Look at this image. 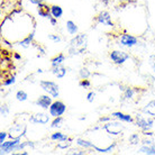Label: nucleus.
I'll use <instances>...</instances> for the list:
<instances>
[{"mask_svg":"<svg viewBox=\"0 0 155 155\" xmlns=\"http://www.w3.org/2000/svg\"><path fill=\"white\" fill-rule=\"evenodd\" d=\"M37 72H38V73H42L43 70H42V69H38V70H37Z\"/></svg>","mask_w":155,"mask_h":155,"instance_id":"48","label":"nucleus"},{"mask_svg":"<svg viewBox=\"0 0 155 155\" xmlns=\"http://www.w3.org/2000/svg\"><path fill=\"white\" fill-rule=\"evenodd\" d=\"M63 121H64V119H63L62 116L55 117L54 119L52 120V123H51V128H60V127H62Z\"/></svg>","mask_w":155,"mask_h":155,"instance_id":"26","label":"nucleus"},{"mask_svg":"<svg viewBox=\"0 0 155 155\" xmlns=\"http://www.w3.org/2000/svg\"><path fill=\"white\" fill-rule=\"evenodd\" d=\"M21 154H23V155H28L29 153H28V152H26V151H23V153H21Z\"/></svg>","mask_w":155,"mask_h":155,"instance_id":"47","label":"nucleus"},{"mask_svg":"<svg viewBox=\"0 0 155 155\" xmlns=\"http://www.w3.org/2000/svg\"><path fill=\"white\" fill-rule=\"evenodd\" d=\"M111 118H113V116H111V115H110V116H104V117H100V118H99V121H100V123H102V124H106V123L110 121V120H111Z\"/></svg>","mask_w":155,"mask_h":155,"instance_id":"38","label":"nucleus"},{"mask_svg":"<svg viewBox=\"0 0 155 155\" xmlns=\"http://www.w3.org/2000/svg\"><path fill=\"white\" fill-rule=\"evenodd\" d=\"M53 99L54 98L51 97L50 94H42V96H39L35 101V105L37 107H41L42 109L44 110H46V109L50 108V106L52 105V102H53Z\"/></svg>","mask_w":155,"mask_h":155,"instance_id":"10","label":"nucleus"},{"mask_svg":"<svg viewBox=\"0 0 155 155\" xmlns=\"http://www.w3.org/2000/svg\"><path fill=\"white\" fill-rule=\"evenodd\" d=\"M66 72H68V71H66V69L62 65H58V66H55V68H52V73L54 74L58 79H63V78L66 75Z\"/></svg>","mask_w":155,"mask_h":155,"instance_id":"17","label":"nucleus"},{"mask_svg":"<svg viewBox=\"0 0 155 155\" xmlns=\"http://www.w3.org/2000/svg\"><path fill=\"white\" fill-rule=\"evenodd\" d=\"M116 145H117L116 142H114L111 145H109V146H107V147H98V146H96V145H94L93 150H96L98 153H101V154H107V153H110V152H113L114 148L116 147Z\"/></svg>","mask_w":155,"mask_h":155,"instance_id":"24","label":"nucleus"},{"mask_svg":"<svg viewBox=\"0 0 155 155\" xmlns=\"http://www.w3.org/2000/svg\"><path fill=\"white\" fill-rule=\"evenodd\" d=\"M31 4L35 5V6H37V5L42 4V2H44V0H28Z\"/></svg>","mask_w":155,"mask_h":155,"instance_id":"40","label":"nucleus"},{"mask_svg":"<svg viewBox=\"0 0 155 155\" xmlns=\"http://www.w3.org/2000/svg\"><path fill=\"white\" fill-rule=\"evenodd\" d=\"M96 21L98 24H101V25H106V26H110L113 27L114 26V21L111 20V16L108 12L106 10H102L97 15L96 17Z\"/></svg>","mask_w":155,"mask_h":155,"instance_id":"11","label":"nucleus"},{"mask_svg":"<svg viewBox=\"0 0 155 155\" xmlns=\"http://www.w3.org/2000/svg\"><path fill=\"white\" fill-rule=\"evenodd\" d=\"M39 87L42 88L44 92L50 94L51 97H53L54 99L58 98V96H60V88H58L56 82L48 81V80H42V81H39Z\"/></svg>","mask_w":155,"mask_h":155,"instance_id":"3","label":"nucleus"},{"mask_svg":"<svg viewBox=\"0 0 155 155\" xmlns=\"http://www.w3.org/2000/svg\"><path fill=\"white\" fill-rule=\"evenodd\" d=\"M74 154H77V155H85V154H87V152H85V150L83 148L82 151H75V152H74Z\"/></svg>","mask_w":155,"mask_h":155,"instance_id":"42","label":"nucleus"},{"mask_svg":"<svg viewBox=\"0 0 155 155\" xmlns=\"http://www.w3.org/2000/svg\"><path fill=\"white\" fill-rule=\"evenodd\" d=\"M65 28L66 31L72 36H75L78 34V31H79V27H78V25L74 23L73 20H68L65 24Z\"/></svg>","mask_w":155,"mask_h":155,"instance_id":"16","label":"nucleus"},{"mask_svg":"<svg viewBox=\"0 0 155 155\" xmlns=\"http://www.w3.org/2000/svg\"><path fill=\"white\" fill-rule=\"evenodd\" d=\"M51 140L54 142H65V140H69V136L61 132H55L51 135Z\"/></svg>","mask_w":155,"mask_h":155,"instance_id":"21","label":"nucleus"},{"mask_svg":"<svg viewBox=\"0 0 155 155\" xmlns=\"http://www.w3.org/2000/svg\"><path fill=\"white\" fill-rule=\"evenodd\" d=\"M20 143L21 138H9L8 140L0 144L1 154H10L12 152L20 151Z\"/></svg>","mask_w":155,"mask_h":155,"instance_id":"2","label":"nucleus"},{"mask_svg":"<svg viewBox=\"0 0 155 155\" xmlns=\"http://www.w3.org/2000/svg\"><path fill=\"white\" fill-rule=\"evenodd\" d=\"M2 43H5V44H6V45H8V46L10 45V43L8 42V41H7V39H6V38H2Z\"/></svg>","mask_w":155,"mask_h":155,"instance_id":"46","label":"nucleus"},{"mask_svg":"<svg viewBox=\"0 0 155 155\" xmlns=\"http://www.w3.org/2000/svg\"><path fill=\"white\" fill-rule=\"evenodd\" d=\"M48 39H51L52 42H54V43L61 42V37L58 35H55V34H50V35H48Z\"/></svg>","mask_w":155,"mask_h":155,"instance_id":"35","label":"nucleus"},{"mask_svg":"<svg viewBox=\"0 0 155 155\" xmlns=\"http://www.w3.org/2000/svg\"><path fill=\"white\" fill-rule=\"evenodd\" d=\"M102 4L105 5V6H107V5H109V2H110V0H100Z\"/></svg>","mask_w":155,"mask_h":155,"instance_id":"45","label":"nucleus"},{"mask_svg":"<svg viewBox=\"0 0 155 155\" xmlns=\"http://www.w3.org/2000/svg\"><path fill=\"white\" fill-rule=\"evenodd\" d=\"M94 99H96V92L90 91V92L87 94V101H88V102H93Z\"/></svg>","mask_w":155,"mask_h":155,"instance_id":"36","label":"nucleus"},{"mask_svg":"<svg viewBox=\"0 0 155 155\" xmlns=\"http://www.w3.org/2000/svg\"><path fill=\"white\" fill-rule=\"evenodd\" d=\"M48 111H50V115L53 117V118L63 116L66 111V106L64 102H62V101L55 100V101H53L52 105L50 106Z\"/></svg>","mask_w":155,"mask_h":155,"instance_id":"7","label":"nucleus"},{"mask_svg":"<svg viewBox=\"0 0 155 155\" xmlns=\"http://www.w3.org/2000/svg\"><path fill=\"white\" fill-rule=\"evenodd\" d=\"M9 113H10V109H9L8 105L7 104H2L1 107H0V115H1V117L6 118V117H8Z\"/></svg>","mask_w":155,"mask_h":155,"instance_id":"29","label":"nucleus"},{"mask_svg":"<svg viewBox=\"0 0 155 155\" xmlns=\"http://www.w3.org/2000/svg\"><path fill=\"white\" fill-rule=\"evenodd\" d=\"M129 144L130 145H138V143L140 142V135L138 134H132V135L129 136Z\"/></svg>","mask_w":155,"mask_h":155,"instance_id":"31","label":"nucleus"},{"mask_svg":"<svg viewBox=\"0 0 155 155\" xmlns=\"http://www.w3.org/2000/svg\"><path fill=\"white\" fill-rule=\"evenodd\" d=\"M90 75H91V72L87 68H82L79 71V77H80V79H89Z\"/></svg>","mask_w":155,"mask_h":155,"instance_id":"30","label":"nucleus"},{"mask_svg":"<svg viewBox=\"0 0 155 155\" xmlns=\"http://www.w3.org/2000/svg\"><path fill=\"white\" fill-rule=\"evenodd\" d=\"M71 143H72V142H70V140H65V142H58V147L60 148V150H66V148H69L71 146Z\"/></svg>","mask_w":155,"mask_h":155,"instance_id":"33","label":"nucleus"},{"mask_svg":"<svg viewBox=\"0 0 155 155\" xmlns=\"http://www.w3.org/2000/svg\"><path fill=\"white\" fill-rule=\"evenodd\" d=\"M51 14L53 17L55 18H61L63 16V9L61 6H58V5H52L51 6Z\"/></svg>","mask_w":155,"mask_h":155,"instance_id":"23","label":"nucleus"},{"mask_svg":"<svg viewBox=\"0 0 155 155\" xmlns=\"http://www.w3.org/2000/svg\"><path fill=\"white\" fill-rule=\"evenodd\" d=\"M109 58H110L116 65H123L128 58H129V54L126 53L125 51L114 50L109 53Z\"/></svg>","mask_w":155,"mask_h":155,"instance_id":"6","label":"nucleus"},{"mask_svg":"<svg viewBox=\"0 0 155 155\" xmlns=\"http://www.w3.org/2000/svg\"><path fill=\"white\" fill-rule=\"evenodd\" d=\"M135 93H136V90L134 89V88L127 87V88L124 90V98H125V99H127V100H129V99H133V98H134V96H135Z\"/></svg>","mask_w":155,"mask_h":155,"instance_id":"25","label":"nucleus"},{"mask_svg":"<svg viewBox=\"0 0 155 155\" xmlns=\"http://www.w3.org/2000/svg\"><path fill=\"white\" fill-rule=\"evenodd\" d=\"M50 116H48V114H45V113H37L29 117V121H31V124L46 125L50 121Z\"/></svg>","mask_w":155,"mask_h":155,"instance_id":"12","label":"nucleus"},{"mask_svg":"<svg viewBox=\"0 0 155 155\" xmlns=\"http://www.w3.org/2000/svg\"><path fill=\"white\" fill-rule=\"evenodd\" d=\"M75 143H77L78 146H80V147L84 148V150H89V148H93V147H94V144L91 143L90 140H83V138H77Z\"/></svg>","mask_w":155,"mask_h":155,"instance_id":"22","label":"nucleus"},{"mask_svg":"<svg viewBox=\"0 0 155 155\" xmlns=\"http://www.w3.org/2000/svg\"><path fill=\"white\" fill-rule=\"evenodd\" d=\"M16 99L20 102H24V101H26L28 99V94L26 91H24V90H18L17 92H16Z\"/></svg>","mask_w":155,"mask_h":155,"instance_id":"27","label":"nucleus"},{"mask_svg":"<svg viewBox=\"0 0 155 155\" xmlns=\"http://www.w3.org/2000/svg\"><path fill=\"white\" fill-rule=\"evenodd\" d=\"M36 47H37V50H38L39 52L42 53V54H45V50H44V48H43L42 46H36Z\"/></svg>","mask_w":155,"mask_h":155,"instance_id":"44","label":"nucleus"},{"mask_svg":"<svg viewBox=\"0 0 155 155\" xmlns=\"http://www.w3.org/2000/svg\"><path fill=\"white\" fill-rule=\"evenodd\" d=\"M48 20H50V23H51V25L52 26H55L56 24H58V18H55V17H51V18H48Z\"/></svg>","mask_w":155,"mask_h":155,"instance_id":"39","label":"nucleus"},{"mask_svg":"<svg viewBox=\"0 0 155 155\" xmlns=\"http://www.w3.org/2000/svg\"><path fill=\"white\" fill-rule=\"evenodd\" d=\"M79 85L81 88H83V89H89L90 87H91V82L88 79H81L80 82H79Z\"/></svg>","mask_w":155,"mask_h":155,"instance_id":"32","label":"nucleus"},{"mask_svg":"<svg viewBox=\"0 0 155 155\" xmlns=\"http://www.w3.org/2000/svg\"><path fill=\"white\" fill-rule=\"evenodd\" d=\"M14 58L17 60V61H19V60H21V55L19 53H14Z\"/></svg>","mask_w":155,"mask_h":155,"instance_id":"43","label":"nucleus"},{"mask_svg":"<svg viewBox=\"0 0 155 155\" xmlns=\"http://www.w3.org/2000/svg\"><path fill=\"white\" fill-rule=\"evenodd\" d=\"M142 111H143L144 114L148 115V116L155 117V100L150 101L147 105L142 109Z\"/></svg>","mask_w":155,"mask_h":155,"instance_id":"18","label":"nucleus"},{"mask_svg":"<svg viewBox=\"0 0 155 155\" xmlns=\"http://www.w3.org/2000/svg\"><path fill=\"white\" fill-rule=\"evenodd\" d=\"M88 47V36L87 34H77L72 37L69 43V54L71 56L85 53Z\"/></svg>","mask_w":155,"mask_h":155,"instance_id":"1","label":"nucleus"},{"mask_svg":"<svg viewBox=\"0 0 155 155\" xmlns=\"http://www.w3.org/2000/svg\"><path fill=\"white\" fill-rule=\"evenodd\" d=\"M111 116H113V118L120 120V121H123V123H134V118H133L130 115L124 114V113H121V111H115V113L111 114Z\"/></svg>","mask_w":155,"mask_h":155,"instance_id":"14","label":"nucleus"},{"mask_svg":"<svg viewBox=\"0 0 155 155\" xmlns=\"http://www.w3.org/2000/svg\"><path fill=\"white\" fill-rule=\"evenodd\" d=\"M142 144H143V145H152V144H153V140H142Z\"/></svg>","mask_w":155,"mask_h":155,"instance_id":"41","label":"nucleus"},{"mask_svg":"<svg viewBox=\"0 0 155 155\" xmlns=\"http://www.w3.org/2000/svg\"><path fill=\"white\" fill-rule=\"evenodd\" d=\"M37 12L38 15L43 18H51L52 17V14H51V6H48L45 2H42V4L37 5Z\"/></svg>","mask_w":155,"mask_h":155,"instance_id":"13","label":"nucleus"},{"mask_svg":"<svg viewBox=\"0 0 155 155\" xmlns=\"http://www.w3.org/2000/svg\"><path fill=\"white\" fill-rule=\"evenodd\" d=\"M64 61H65V55L63 54V53H60V54H58L56 56H54L51 60V66L55 68V66L62 65Z\"/></svg>","mask_w":155,"mask_h":155,"instance_id":"20","label":"nucleus"},{"mask_svg":"<svg viewBox=\"0 0 155 155\" xmlns=\"http://www.w3.org/2000/svg\"><path fill=\"white\" fill-rule=\"evenodd\" d=\"M148 64H150V66L152 68V70L155 72V54L150 56V58H148Z\"/></svg>","mask_w":155,"mask_h":155,"instance_id":"34","label":"nucleus"},{"mask_svg":"<svg viewBox=\"0 0 155 155\" xmlns=\"http://www.w3.org/2000/svg\"><path fill=\"white\" fill-rule=\"evenodd\" d=\"M16 83V77L15 75H9V77L5 78L2 81V85L4 87H10V85L15 84Z\"/></svg>","mask_w":155,"mask_h":155,"instance_id":"28","label":"nucleus"},{"mask_svg":"<svg viewBox=\"0 0 155 155\" xmlns=\"http://www.w3.org/2000/svg\"><path fill=\"white\" fill-rule=\"evenodd\" d=\"M27 126L25 124H15L9 130V138H21L25 136Z\"/></svg>","mask_w":155,"mask_h":155,"instance_id":"8","label":"nucleus"},{"mask_svg":"<svg viewBox=\"0 0 155 155\" xmlns=\"http://www.w3.org/2000/svg\"><path fill=\"white\" fill-rule=\"evenodd\" d=\"M121 123H123V121H120V120H118V119L110 120L108 123L104 124L102 128H104L108 134H110V135L118 136L123 133V130H124V125H121Z\"/></svg>","mask_w":155,"mask_h":155,"instance_id":"5","label":"nucleus"},{"mask_svg":"<svg viewBox=\"0 0 155 155\" xmlns=\"http://www.w3.org/2000/svg\"><path fill=\"white\" fill-rule=\"evenodd\" d=\"M119 44L121 46L124 47H128V48H132V47L136 46L138 44V39L135 36L130 35V34H127L125 33L123 35L120 36L119 38Z\"/></svg>","mask_w":155,"mask_h":155,"instance_id":"9","label":"nucleus"},{"mask_svg":"<svg viewBox=\"0 0 155 155\" xmlns=\"http://www.w3.org/2000/svg\"><path fill=\"white\" fill-rule=\"evenodd\" d=\"M135 124L144 133L151 130L152 127H153V124H154V120H153V118L151 116L145 117L142 114H137V116L135 118Z\"/></svg>","mask_w":155,"mask_h":155,"instance_id":"4","label":"nucleus"},{"mask_svg":"<svg viewBox=\"0 0 155 155\" xmlns=\"http://www.w3.org/2000/svg\"><path fill=\"white\" fill-rule=\"evenodd\" d=\"M7 138H9V134L6 132H1L0 133V144L4 143V142H6L7 140Z\"/></svg>","mask_w":155,"mask_h":155,"instance_id":"37","label":"nucleus"},{"mask_svg":"<svg viewBox=\"0 0 155 155\" xmlns=\"http://www.w3.org/2000/svg\"><path fill=\"white\" fill-rule=\"evenodd\" d=\"M138 153L140 154H146V155H155V145H142L138 150Z\"/></svg>","mask_w":155,"mask_h":155,"instance_id":"19","label":"nucleus"},{"mask_svg":"<svg viewBox=\"0 0 155 155\" xmlns=\"http://www.w3.org/2000/svg\"><path fill=\"white\" fill-rule=\"evenodd\" d=\"M33 41H34V31H31V34H28L25 38H23L21 41L17 43L19 46H21L23 48H28L33 44Z\"/></svg>","mask_w":155,"mask_h":155,"instance_id":"15","label":"nucleus"}]
</instances>
